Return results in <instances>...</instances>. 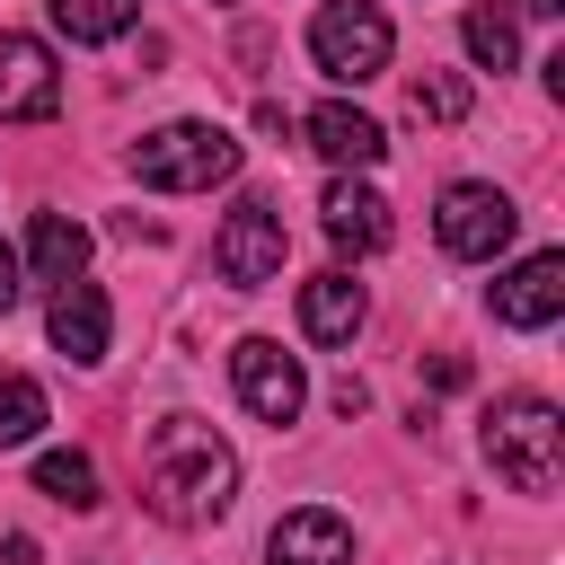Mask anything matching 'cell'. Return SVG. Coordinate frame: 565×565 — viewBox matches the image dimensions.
<instances>
[{"label":"cell","instance_id":"5b68a950","mask_svg":"<svg viewBox=\"0 0 565 565\" xmlns=\"http://www.w3.org/2000/svg\"><path fill=\"white\" fill-rule=\"evenodd\" d=\"M512 230H521V212H512V194H503V185H477V177L441 185L433 238H441V247H450L459 265H494V256L512 247Z\"/></svg>","mask_w":565,"mask_h":565},{"label":"cell","instance_id":"52a82bcc","mask_svg":"<svg viewBox=\"0 0 565 565\" xmlns=\"http://www.w3.org/2000/svg\"><path fill=\"white\" fill-rule=\"evenodd\" d=\"M230 388H238V406H247L256 424H300V406H309V380H300V362H291L274 335L230 344Z\"/></svg>","mask_w":565,"mask_h":565},{"label":"cell","instance_id":"277c9868","mask_svg":"<svg viewBox=\"0 0 565 565\" xmlns=\"http://www.w3.org/2000/svg\"><path fill=\"white\" fill-rule=\"evenodd\" d=\"M388 53H397V26H388L380 0H318V18H309V62H318L327 79L362 88V79L388 71Z\"/></svg>","mask_w":565,"mask_h":565},{"label":"cell","instance_id":"7402d4cb","mask_svg":"<svg viewBox=\"0 0 565 565\" xmlns=\"http://www.w3.org/2000/svg\"><path fill=\"white\" fill-rule=\"evenodd\" d=\"M0 565H35V539H0Z\"/></svg>","mask_w":565,"mask_h":565},{"label":"cell","instance_id":"30bf717a","mask_svg":"<svg viewBox=\"0 0 565 565\" xmlns=\"http://www.w3.org/2000/svg\"><path fill=\"white\" fill-rule=\"evenodd\" d=\"M44 327H53V353H71V362L88 371V362H106L115 309H106V291H97L88 274H71V282H53V309H44Z\"/></svg>","mask_w":565,"mask_h":565},{"label":"cell","instance_id":"ac0fdd59","mask_svg":"<svg viewBox=\"0 0 565 565\" xmlns=\"http://www.w3.org/2000/svg\"><path fill=\"white\" fill-rule=\"evenodd\" d=\"M35 486H44L53 503L88 512V503H97V459H88V450H44V459H35Z\"/></svg>","mask_w":565,"mask_h":565},{"label":"cell","instance_id":"44dd1931","mask_svg":"<svg viewBox=\"0 0 565 565\" xmlns=\"http://www.w3.org/2000/svg\"><path fill=\"white\" fill-rule=\"evenodd\" d=\"M18 291H26V282H18V247L0 238V309H18Z\"/></svg>","mask_w":565,"mask_h":565},{"label":"cell","instance_id":"3957f363","mask_svg":"<svg viewBox=\"0 0 565 565\" xmlns=\"http://www.w3.org/2000/svg\"><path fill=\"white\" fill-rule=\"evenodd\" d=\"M238 141L221 132V124H203V115H185V124H159L150 141H132V177L141 185H159V194H212V185H230L238 177Z\"/></svg>","mask_w":565,"mask_h":565},{"label":"cell","instance_id":"603a6c76","mask_svg":"<svg viewBox=\"0 0 565 565\" xmlns=\"http://www.w3.org/2000/svg\"><path fill=\"white\" fill-rule=\"evenodd\" d=\"M521 18H565V0H512Z\"/></svg>","mask_w":565,"mask_h":565},{"label":"cell","instance_id":"8992f818","mask_svg":"<svg viewBox=\"0 0 565 565\" xmlns=\"http://www.w3.org/2000/svg\"><path fill=\"white\" fill-rule=\"evenodd\" d=\"M282 212L265 203V194H238L230 203V221H221V238H212V265H221V282H238V291H256V282H274L282 274Z\"/></svg>","mask_w":565,"mask_h":565},{"label":"cell","instance_id":"ba28073f","mask_svg":"<svg viewBox=\"0 0 565 565\" xmlns=\"http://www.w3.org/2000/svg\"><path fill=\"white\" fill-rule=\"evenodd\" d=\"M62 106V71L44 35H0V124H44Z\"/></svg>","mask_w":565,"mask_h":565},{"label":"cell","instance_id":"4fadbf2b","mask_svg":"<svg viewBox=\"0 0 565 565\" xmlns=\"http://www.w3.org/2000/svg\"><path fill=\"white\" fill-rule=\"evenodd\" d=\"M318 221H327V238H335L344 256H380V247H388V203H380L371 185H353V177H335V185H327Z\"/></svg>","mask_w":565,"mask_h":565},{"label":"cell","instance_id":"9c48e42d","mask_svg":"<svg viewBox=\"0 0 565 565\" xmlns=\"http://www.w3.org/2000/svg\"><path fill=\"white\" fill-rule=\"evenodd\" d=\"M494 318L503 327H556L565 318V256L556 247H539V256H521L512 274H494Z\"/></svg>","mask_w":565,"mask_h":565},{"label":"cell","instance_id":"8fae6325","mask_svg":"<svg viewBox=\"0 0 565 565\" xmlns=\"http://www.w3.org/2000/svg\"><path fill=\"white\" fill-rule=\"evenodd\" d=\"M309 150L327 159V168H380L388 159V132L362 115V106H344V97H327L318 115H309Z\"/></svg>","mask_w":565,"mask_h":565},{"label":"cell","instance_id":"2e32d148","mask_svg":"<svg viewBox=\"0 0 565 565\" xmlns=\"http://www.w3.org/2000/svg\"><path fill=\"white\" fill-rule=\"evenodd\" d=\"M53 9V26L71 35V44H115L132 18H141V0H44Z\"/></svg>","mask_w":565,"mask_h":565},{"label":"cell","instance_id":"e0dca14e","mask_svg":"<svg viewBox=\"0 0 565 565\" xmlns=\"http://www.w3.org/2000/svg\"><path fill=\"white\" fill-rule=\"evenodd\" d=\"M459 44H468L477 71H512V62H521V26H512V9H468V18H459Z\"/></svg>","mask_w":565,"mask_h":565},{"label":"cell","instance_id":"d6986e66","mask_svg":"<svg viewBox=\"0 0 565 565\" xmlns=\"http://www.w3.org/2000/svg\"><path fill=\"white\" fill-rule=\"evenodd\" d=\"M35 433H44V388L26 371H0V450H18Z\"/></svg>","mask_w":565,"mask_h":565},{"label":"cell","instance_id":"7c38bea8","mask_svg":"<svg viewBox=\"0 0 565 565\" xmlns=\"http://www.w3.org/2000/svg\"><path fill=\"white\" fill-rule=\"evenodd\" d=\"M265 565H353V530L335 512H282L274 539H265Z\"/></svg>","mask_w":565,"mask_h":565},{"label":"cell","instance_id":"9a60e30c","mask_svg":"<svg viewBox=\"0 0 565 565\" xmlns=\"http://www.w3.org/2000/svg\"><path fill=\"white\" fill-rule=\"evenodd\" d=\"M26 274L53 291V282H71V274H88V230L71 221V212H35V230H26Z\"/></svg>","mask_w":565,"mask_h":565},{"label":"cell","instance_id":"5bb4252c","mask_svg":"<svg viewBox=\"0 0 565 565\" xmlns=\"http://www.w3.org/2000/svg\"><path fill=\"white\" fill-rule=\"evenodd\" d=\"M362 318H371V300H362L353 274H309V282H300V327H309V344H353Z\"/></svg>","mask_w":565,"mask_h":565},{"label":"cell","instance_id":"7a4b0ae2","mask_svg":"<svg viewBox=\"0 0 565 565\" xmlns=\"http://www.w3.org/2000/svg\"><path fill=\"white\" fill-rule=\"evenodd\" d=\"M486 459H494V477L512 494H556V477H565V415L547 397H503L486 415Z\"/></svg>","mask_w":565,"mask_h":565},{"label":"cell","instance_id":"ffe728a7","mask_svg":"<svg viewBox=\"0 0 565 565\" xmlns=\"http://www.w3.org/2000/svg\"><path fill=\"white\" fill-rule=\"evenodd\" d=\"M415 115L459 124V115H468V79H459V71H424V79H415Z\"/></svg>","mask_w":565,"mask_h":565},{"label":"cell","instance_id":"6da1fadb","mask_svg":"<svg viewBox=\"0 0 565 565\" xmlns=\"http://www.w3.org/2000/svg\"><path fill=\"white\" fill-rule=\"evenodd\" d=\"M230 494H238V450L203 415H168L150 433V459H141V503L177 530H203L230 512Z\"/></svg>","mask_w":565,"mask_h":565}]
</instances>
